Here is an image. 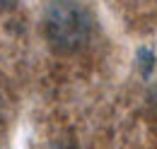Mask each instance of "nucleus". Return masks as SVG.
I'll use <instances>...</instances> for the list:
<instances>
[{"label":"nucleus","mask_w":157,"mask_h":149,"mask_svg":"<svg viewBox=\"0 0 157 149\" xmlns=\"http://www.w3.org/2000/svg\"><path fill=\"white\" fill-rule=\"evenodd\" d=\"M46 31H48L51 41L60 48L80 46L87 36L85 10L70 0H60L56 5H51L48 15H46Z\"/></svg>","instance_id":"obj_1"},{"label":"nucleus","mask_w":157,"mask_h":149,"mask_svg":"<svg viewBox=\"0 0 157 149\" xmlns=\"http://www.w3.org/2000/svg\"><path fill=\"white\" fill-rule=\"evenodd\" d=\"M0 2H7V0H0Z\"/></svg>","instance_id":"obj_2"}]
</instances>
